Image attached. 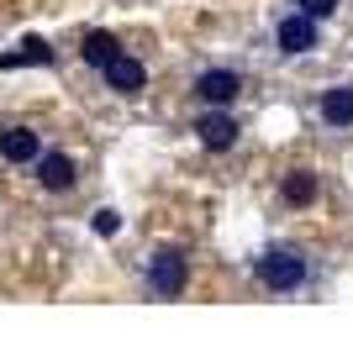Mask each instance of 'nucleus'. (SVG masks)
I'll list each match as a JSON object with an SVG mask.
<instances>
[{
  "label": "nucleus",
  "mask_w": 353,
  "mask_h": 347,
  "mask_svg": "<svg viewBox=\"0 0 353 347\" xmlns=\"http://www.w3.org/2000/svg\"><path fill=\"white\" fill-rule=\"evenodd\" d=\"M253 269H259V284L274 289V295H295V289L306 284V258L295 247H269Z\"/></svg>",
  "instance_id": "obj_1"
},
{
  "label": "nucleus",
  "mask_w": 353,
  "mask_h": 347,
  "mask_svg": "<svg viewBox=\"0 0 353 347\" xmlns=\"http://www.w3.org/2000/svg\"><path fill=\"white\" fill-rule=\"evenodd\" d=\"M185 284H190V258H185L179 247L153 253V263H148V289H153L159 300H179V295H185Z\"/></svg>",
  "instance_id": "obj_2"
},
{
  "label": "nucleus",
  "mask_w": 353,
  "mask_h": 347,
  "mask_svg": "<svg viewBox=\"0 0 353 347\" xmlns=\"http://www.w3.org/2000/svg\"><path fill=\"white\" fill-rule=\"evenodd\" d=\"M195 137H201L206 153H227V147H237V116H227V105H211L195 121Z\"/></svg>",
  "instance_id": "obj_3"
},
{
  "label": "nucleus",
  "mask_w": 353,
  "mask_h": 347,
  "mask_svg": "<svg viewBox=\"0 0 353 347\" xmlns=\"http://www.w3.org/2000/svg\"><path fill=\"white\" fill-rule=\"evenodd\" d=\"M274 48H280L285 58H306L311 48H316V21H311L306 11L285 16L280 27H274Z\"/></svg>",
  "instance_id": "obj_4"
},
{
  "label": "nucleus",
  "mask_w": 353,
  "mask_h": 347,
  "mask_svg": "<svg viewBox=\"0 0 353 347\" xmlns=\"http://www.w3.org/2000/svg\"><path fill=\"white\" fill-rule=\"evenodd\" d=\"M195 95L206 105H232L237 95H243V74L232 69H206V74H195Z\"/></svg>",
  "instance_id": "obj_5"
},
{
  "label": "nucleus",
  "mask_w": 353,
  "mask_h": 347,
  "mask_svg": "<svg viewBox=\"0 0 353 347\" xmlns=\"http://www.w3.org/2000/svg\"><path fill=\"white\" fill-rule=\"evenodd\" d=\"M101 79H105L111 90H117V95H143V85H148V69L137 63L132 53H117V58H111V63L101 69Z\"/></svg>",
  "instance_id": "obj_6"
},
{
  "label": "nucleus",
  "mask_w": 353,
  "mask_h": 347,
  "mask_svg": "<svg viewBox=\"0 0 353 347\" xmlns=\"http://www.w3.org/2000/svg\"><path fill=\"white\" fill-rule=\"evenodd\" d=\"M43 143H37V132L32 127H6L0 132V158L6 163H37Z\"/></svg>",
  "instance_id": "obj_7"
},
{
  "label": "nucleus",
  "mask_w": 353,
  "mask_h": 347,
  "mask_svg": "<svg viewBox=\"0 0 353 347\" xmlns=\"http://www.w3.org/2000/svg\"><path fill=\"white\" fill-rule=\"evenodd\" d=\"M37 179H43V189H74L79 169L69 153H37Z\"/></svg>",
  "instance_id": "obj_8"
},
{
  "label": "nucleus",
  "mask_w": 353,
  "mask_h": 347,
  "mask_svg": "<svg viewBox=\"0 0 353 347\" xmlns=\"http://www.w3.org/2000/svg\"><path fill=\"white\" fill-rule=\"evenodd\" d=\"M316 111H322L327 127H353V85H332Z\"/></svg>",
  "instance_id": "obj_9"
},
{
  "label": "nucleus",
  "mask_w": 353,
  "mask_h": 347,
  "mask_svg": "<svg viewBox=\"0 0 353 347\" xmlns=\"http://www.w3.org/2000/svg\"><path fill=\"white\" fill-rule=\"evenodd\" d=\"M79 53H85V63H90V69H105V63H111V58L121 53V43L111 37V32H90Z\"/></svg>",
  "instance_id": "obj_10"
},
{
  "label": "nucleus",
  "mask_w": 353,
  "mask_h": 347,
  "mask_svg": "<svg viewBox=\"0 0 353 347\" xmlns=\"http://www.w3.org/2000/svg\"><path fill=\"white\" fill-rule=\"evenodd\" d=\"M21 63H53V48L43 37H27L21 53H0V69H21Z\"/></svg>",
  "instance_id": "obj_11"
},
{
  "label": "nucleus",
  "mask_w": 353,
  "mask_h": 347,
  "mask_svg": "<svg viewBox=\"0 0 353 347\" xmlns=\"http://www.w3.org/2000/svg\"><path fill=\"white\" fill-rule=\"evenodd\" d=\"M285 200H290V205H311V200H316V174L295 169L290 179H285Z\"/></svg>",
  "instance_id": "obj_12"
},
{
  "label": "nucleus",
  "mask_w": 353,
  "mask_h": 347,
  "mask_svg": "<svg viewBox=\"0 0 353 347\" xmlns=\"http://www.w3.org/2000/svg\"><path fill=\"white\" fill-rule=\"evenodd\" d=\"M90 227L101 231V237H117V231H121V211H111V205H105V211H95V221H90Z\"/></svg>",
  "instance_id": "obj_13"
},
{
  "label": "nucleus",
  "mask_w": 353,
  "mask_h": 347,
  "mask_svg": "<svg viewBox=\"0 0 353 347\" xmlns=\"http://www.w3.org/2000/svg\"><path fill=\"white\" fill-rule=\"evenodd\" d=\"M301 11H306L311 21H327V16L338 11V0H301Z\"/></svg>",
  "instance_id": "obj_14"
}]
</instances>
